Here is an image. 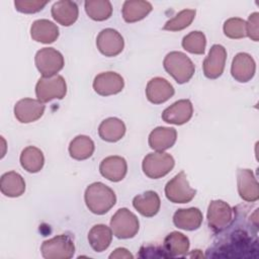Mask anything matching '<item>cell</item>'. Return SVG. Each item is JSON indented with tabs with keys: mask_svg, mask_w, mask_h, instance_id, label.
I'll list each match as a JSON object with an SVG mask.
<instances>
[{
	"mask_svg": "<svg viewBox=\"0 0 259 259\" xmlns=\"http://www.w3.org/2000/svg\"><path fill=\"white\" fill-rule=\"evenodd\" d=\"M84 199L88 209L95 214L106 213L116 202L114 191L102 182L90 184L85 190Z\"/></svg>",
	"mask_w": 259,
	"mask_h": 259,
	"instance_id": "6da1fadb",
	"label": "cell"
},
{
	"mask_svg": "<svg viewBox=\"0 0 259 259\" xmlns=\"http://www.w3.org/2000/svg\"><path fill=\"white\" fill-rule=\"evenodd\" d=\"M163 66L166 72L172 76L178 84L188 82L195 72L194 64L182 52L174 51L168 53L164 58Z\"/></svg>",
	"mask_w": 259,
	"mask_h": 259,
	"instance_id": "7a4b0ae2",
	"label": "cell"
},
{
	"mask_svg": "<svg viewBox=\"0 0 259 259\" xmlns=\"http://www.w3.org/2000/svg\"><path fill=\"white\" fill-rule=\"evenodd\" d=\"M110 229L116 238L131 239L138 234L140 223L134 212L122 207L112 215L110 220Z\"/></svg>",
	"mask_w": 259,
	"mask_h": 259,
	"instance_id": "3957f363",
	"label": "cell"
},
{
	"mask_svg": "<svg viewBox=\"0 0 259 259\" xmlns=\"http://www.w3.org/2000/svg\"><path fill=\"white\" fill-rule=\"evenodd\" d=\"M174 158L164 152H154L146 155L142 168L146 176L152 179H159L167 175L174 167Z\"/></svg>",
	"mask_w": 259,
	"mask_h": 259,
	"instance_id": "277c9868",
	"label": "cell"
},
{
	"mask_svg": "<svg viewBox=\"0 0 259 259\" xmlns=\"http://www.w3.org/2000/svg\"><path fill=\"white\" fill-rule=\"evenodd\" d=\"M67 93V84L63 76L40 77L35 85L36 98L45 103L53 99H62Z\"/></svg>",
	"mask_w": 259,
	"mask_h": 259,
	"instance_id": "5b68a950",
	"label": "cell"
},
{
	"mask_svg": "<svg viewBox=\"0 0 259 259\" xmlns=\"http://www.w3.org/2000/svg\"><path fill=\"white\" fill-rule=\"evenodd\" d=\"M40 251L46 259H70L74 256L75 245L70 236L58 235L44 241Z\"/></svg>",
	"mask_w": 259,
	"mask_h": 259,
	"instance_id": "8992f818",
	"label": "cell"
},
{
	"mask_svg": "<svg viewBox=\"0 0 259 259\" xmlns=\"http://www.w3.org/2000/svg\"><path fill=\"white\" fill-rule=\"evenodd\" d=\"M196 194V190L190 187L184 171L176 174L165 186V195L173 203H187Z\"/></svg>",
	"mask_w": 259,
	"mask_h": 259,
	"instance_id": "52a82bcc",
	"label": "cell"
},
{
	"mask_svg": "<svg viewBox=\"0 0 259 259\" xmlns=\"http://www.w3.org/2000/svg\"><path fill=\"white\" fill-rule=\"evenodd\" d=\"M35 66L42 77L57 75L64 67L63 55L54 48H44L37 51L34 57Z\"/></svg>",
	"mask_w": 259,
	"mask_h": 259,
	"instance_id": "ba28073f",
	"label": "cell"
},
{
	"mask_svg": "<svg viewBox=\"0 0 259 259\" xmlns=\"http://www.w3.org/2000/svg\"><path fill=\"white\" fill-rule=\"evenodd\" d=\"M233 209L224 200H212L207 208V224L214 232H222L231 224Z\"/></svg>",
	"mask_w": 259,
	"mask_h": 259,
	"instance_id": "9c48e42d",
	"label": "cell"
},
{
	"mask_svg": "<svg viewBox=\"0 0 259 259\" xmlns=\"http://www.w3.org/2000/svg\"><path fill=\"white\" fill-rule=\"evenodd\" d=\"M96 46L102 55L106 57H115L122 52L124 40L117 30L113 28H105L98 33Z\"/></svg>",
	"mask_w": 259,
	"mask_h": 259,
	"instance_id": "30bf717a",
	"label": "cell"
},
{
	"mask_svg": "<svg viewBox=\"0 0 259 259\" xmlns=\"http://www.w3.org/2000/svg\"><path fill=\"white\" fill-rule=\"evenodd\" d=\"M226 60V49L222 45H213L202 64L204 76L208 79H217L222 76L225 69Z\"/></svg>",
	"mask_w": 259,
	"mask_h": 259,
	"instance_id": "8fae6325",
	"label": "cell"
},
{
	"mask_svg": "<svg viewBox=\"0 0 259 259\" xmlns=\"http://www.w3.org/2000/svg\"><path fill=\"white\" fill-rule=\"evenodd\" d=\"M45 104L38 99L23 98L14 105V115L21 123H29L39 119L45 112Z\"/></svg>",
	"mask_w": 259,
	"mask_h": 259,
	"instance_id": "7c38bea8",
	"label": "cell"
},
{
	"mask_svg": "<svg viewBox=\"0 0 259 259\" xmlns=\"http://www.w3.org/2000/svg\"><path fill=\"white\" fill-rule=\"evenodd\" d=\"M124 86L123 78L112 71L103 72L95 76L93 81L94 91L101 96H109L119 93Z\"/></svg>",
	"mask_w": 259,
	"mask_h": 259,
	"instance_id": "4fadbf2b",
	"label": "cell"
},
{
	"mask_svg": "<svg viewBox=\"0 0 259 259\" xmlns=\"http://www.w3.org/2000/svg\"><path fill=\"white\" fill-rule=\"evenodd\" d=\"M193 114V106L189 99H181L170 106H168L162 112V119L171 124L181 125L189 121Z\"/></svg>",
	"mask_w": 259,
	"mask_h": 259,
	"instance_id": "5bb4252c",
	"label": "cell"
},
{
	"mask_svg": "<svg viewBox=\"0 0 259 259\" xmlns=\"http://www.w3.org/2000/svg\"><path fill=\"white\" fill-rule=\"evenodd\" d=\"M256 71V64L251 55L247 53H239L237 54L231 66V74L233 78L241 83H246L250 81Z\"/></svg>",
	"mask_w": 259,
	"mask_h": 259,
	"instance_id": "9a60e30c",
	"label": "cell"
},
{
	"mask_svg": "<svg viewBox=\"0 0 259 259\" xmlns=\"http://www.w3.org/2000/svg\"><path fill=\"white\" fill-rule=\"evenodd\" d=\"M237 185L240 197L248 202H255L259 198L258 182L250 169L237 171Z\"/></svg>",
	"mask_w": 259,
	"mask_h": 259,
	"instance_id": "2e32d148",
	"label": "cell"
},
{
	"mask_svg": "<svg viewBox=\"0 0 259 259\" xmlns=\"http://www.w3.org/2000/svg\"><path fill=\"white\" fill-rule=\"evenodd\" d=\"M174 87L164 78L155 77L151 79L146 87V96L151 103L161 104L174 95Z\"/></svg>",
	"mask_w": 259,
	"mask_h": 259,
	"instance_id": "e0dca14e",
	"label": "cell"
},
{
	"mask_svg": "<svg viewBox=\"0 0 259 259\" xmlns=\"http://www.w3.org/2000/svg\"><path fill=\"white\" fill-rule=\"evenodd\" d=\"M101 175L109 181H121L127 172V164L120 156H109L103 159L99 165Z\"/></svg>",
	"mask_w": 259,
	"mask_h": 259,
	"instance_id": "ac0fdd59",
	"label": "cell"
},
{
	"mask_svg": "<svg viewBox=\"0 0 259 259\" xmlns=\"http://www.w3.org/2000/svg\"><path fill=\"white\" fill-rule=\"evenodd\" d=\"M177 139V132L174 127L158 126L149 135V146L156 152H163L171 148Z\"/></svg>",
	"mask_w": 259,
	"mask_h": 259,
	"instance_id": "d6986e66",
	"label": "cell"
},
{
	"mask_svg": "<svg viewBox=\"0 0 259 259\" xmlns=\"http://www.w3.org/2000/svg\"><path fill=\"white\" fill-rule=\"evenodd\" d=\"M202 212L197 207L177 209L173 215L175 227L185 231L197 230L202 224Z\"/></svg>",
	"mask_w": 259,
	"mask_h": 259,
	"instance_id": "ffe728a7",
	"label": "cell"
},
{
	"mask_svg": "<svg viewBox=\"0 0 259 259\" xmlns=\"http://www.w3.org/2000/svg\"><path fill=\"white\" fill-rule=\"evenodd\" d=\"M52 16L61 25L70 26L74 24L78 18L79 10L75 2L69 0H61L52 6Z\"/></svg>",
	"mask_w": 259,
	"mask_h": 259,
	"instance_id": "44dd1931",
	"label": "cell"
},
{
	"mask_svg": "<svg viewBox=\"0 0 259 259\" xmlns=\"http://www.w3.org/2000/svg\"><path fill=\"white\" fill-rule=\"evenodd\" d=\"M30 36L37 42L52 44L59 37V28L48 19H37L30 26Z\"/></svg>",
	"mask_w": 259,
	"mask_h": 259,
	"instance_id": "7402d4cb",
	"label": "cell"
},
{
	"mask_svg": "<svg viewBox=\"0 0 259 259\" xmlns=\"http://www.w3.org/2000/svg\"><path fill=\"white\" fill-rule=\"evenodd\" d=\"M134 207L144 217L152 218L158 213L161 206V200L157 192L148 190L139 194L133 199Z\"/></svg>",
	"mask_w": 259,
	"mask_h": 259,
	"instance_id": "603a6c76",
	"label": "cell"
},
{
	"mask_svg": "<svg viewBox=\"0 0 259 259\" xmlns=\"http://www.w3.org/2000/svg\"><path fill=\"white\" fill-rule=\"evenodd\" d=\"M125 130V124L121 119L117 117H108L99 124L98 134L103 141L115 143L123 138Z\"/></svg>",
	"mask_w": 259,
	"mask_h": 259,
	"instance_id": "cb8c5ba5",
	"label": "cell"
},
{
	"mask_svg": "<svg viewBox=\"0 0 259 259\" xmlns=\"http://www.w3.org/2000/svg\"><path fill=\"white\" fill-rule=\"evenodd\" d=\"M189 239L180 232H171L163 242V249L167 257H177L185 255L189 250Z\"/></svg>",
	"mask_w": 259,
	"mask_h": 259,
	"instance_id": "d4e9b609",
	"label": "cell"
},
{
	"mask_svg": "<svg viewBox=\"0 0 259 259\" xmlns=\"http://www.w3.org/2000/svg\"><path fill=\"white\" fill-rule=\"evenodd\" d=\"M0 190L5 196L18 197L25 191L24 179L15 171L6 172L1 176Z\"/></svg>",
	"mask_w": 259,
	"mask_h": 259,
	"instance_id": "484cf974",
	"label": "cell"
},
{
	"mask_svg": "<svg viewBox=\"0 0 259 259\" xmlns=\"http://www.w3.org/2000/svg\"><path fill=\"white\" fill-rule=\"evenodd\" d=\"M152 4L148 1L128 0L123 3L122 17L125 22H137L144 19L152 11Z\"/></svg>",
	"mask_w": 259,
	"mask_h": 259,
	"instance_id": "4316f807",
	"label": "cell"
},
{
	"mask_svg": "<svg viewBox=\"0 0 259 259\" xmlns=\"http://www.w3.org/2000/svg\"><path fill=\"white\" fill-rule=\"evenodd\" d=\"M112 231L105 225L99 224L93 226L88 233V242L91 248L96 252L105 251L112 241Z\"/></svg>",
	"mask_w": 259,
	"mask_h": 259,
	"instance_id": "83f0119b",
	"label": "cell"
},
{
	"mask_svg": "<svg viewBox=\"0 0 259 259\" xmlns=\"http://www.w3.org/2000/svg\"><path fill=\"white\" fill-rule=\"evenodd\" d=\"M20 165L29 173H36L40 171L45 164V157L42 152L33 146L24 148L20 154Z\"/></svg>",
	"mask_w": 259,
	"mask_h": 259,
	"instance_id": "f1b7e54d",
	"label": "cell"
},
{
	"mask_svg": "<svg viewBox=\"0 0 259 259\" xmlns=\"http://www.w3.org/2000/svg\"><path fill=\"white\" fill-rule=\"evenodd\" d=\"M95 146L93 141L84 135L75 137L69 145V154L75 160H86L90 158L94 152Z\"/></svg>",
	"mask_w": 259,
	"mask_h": 259,
	"instance_id": "f546056e",
	"label": "cell"
},
{
	"mask_svg": "<svg viewBox=\"0 0 259 259\" xmlns=\"http://www.w3.org/2000/svg\"><path fill=\"white\" fill-rule=\"evenodd\" d=\"M84 6L87 15L96 21L106 20L112 14V5L108 0H87Z\"/></svg>",
	"mask_w": 259,
	"mask_h": 259,
	"instance_id": "4dcf8cb0",
	"label": "cell"
},
{
	"mask_svg": "<svg viewBox=\"0 0 259 259\" xmlns=\"http://www.w3.org/2000/svg\"><path fill=\"white\" fill-rule=\"evenodd\" d=\"M182 48L195 55H201L204 53L206 46V38L202 31L195 30L186 34L182 39Z\"/></svg>",
	"mask_w": 259,
	"mask_h": 259,
	"instance_id": "1f68e13d",
	"label": "cell"
},
{
	"mask_svg": "<svg viewBox=\"0 0 259 259\" xmlns=\"http://www.w3.org/2000/svg\"><path fill=\"white\" fill-rule=\"evenodd\" d=\"M196 11L194 9H184L177 13L173 18L169 19L163 29L170 30V31H179L191 24L195 17Z\"/></svg>",
	"mask_w": 259,
	"mask_h": 259,
	"instance_id": "d6a6232c",
	"label": "cell"
},
{
	"mask_svg": "<svg viewBox=\"0 0 259 259\" xmlns=\"http://www.w3.org/2000/svg\"><path fill=\"white\" fill-rule=\"evenodd\" d=\"M224 33L226 36L233 39L246 37V21L239 17L229 18L224 23Z\"/></svg>",
	"mask_w": 259,
	"mask_h": 259,
	"instance_id": "836d02e7",
	"label": "cell"
},
{
	"mask_svg": "<svg viewBox=\"0 0 259 259\" xmlns=\"http://www.w3.org/2000/svg\"><path fill=\"white\" fill-rule=\"evenodd\" d=\"M48 4V1L40 0H15L14 6L15 9L22 13H36Z\"/></svg>",
	"mask_w": 259,
	"mask_h": 259,
	"instance_id": "e575fe53",
	"label": "cell"
},
{
	"mask_svg": "<svg viewBox=\"0 0 259 259\" xmlns=\"http://www.w3.org/2000/svg\"><path fill=\"white\" fill-rule=\"evenodd\" d=\"M246 31L247 36L252 40L258 41L259 39V13L253 12L249 15L248 20L246 21Z\"/></svg>",
	"mask_w": 259,
	"mask_h": 259,
	"instance_id": "d590c367",
	"label": "cell"
},
{
	"mask_svg": "<svg viewBox=\"0 0 259 259\" xmlns=\"http://www.w3.org/2000/svg\"><path fill=\"white\" fill-rule=\"evenodd\" d=\"M109 258H127V259H133L134 256L132 253H130V251L125 248H116L110 255H109Z\"/></svg>",
	"mask_w": 259,
	"mask_h": 259,
	"instance_id": "8d00e7d4",
	"label": "cell"
}]
</instances>
